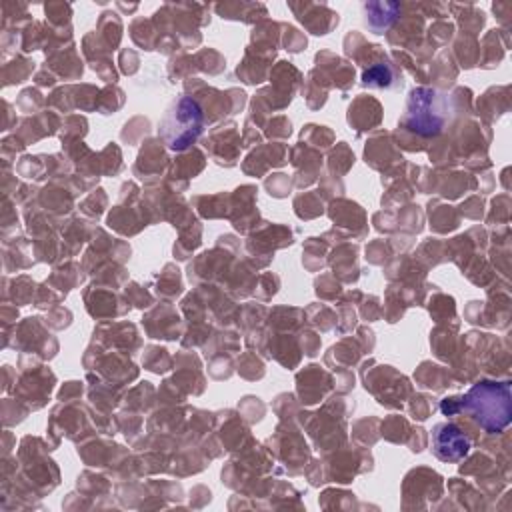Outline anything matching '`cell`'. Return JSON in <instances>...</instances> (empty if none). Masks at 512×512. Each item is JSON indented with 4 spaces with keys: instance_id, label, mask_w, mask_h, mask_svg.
Wrapping results in <instances>:
<instances>
[{
    "instance_id": "cell-1",
    "label": "cell",
    "mask_w": 512,
    "mask_h": 512,
    "mask_svg": "<svg viewBox=\"0 0 512 512\" xmlns=\"http://www.w3.org/2000/svg\"><path fill=\"white\" fill-rule=\"evenodd\" d=\"M460 414H468L484 432L500 434L512 420L510 380H480L460 396Z\"/></svg>"
},
{
    "instance_id": "cell-2",
    "label": "cell",
    "mask_w": 512,
    "mask_h": 512,
    "mask_svg": "<svg viewBox=\"0 0 512 512\" xmlns=\"http://www.w3.org/2000/svg\"><path fill=\"white\" fill-rule=\"evenodd\" d=\"M448 120V100L434 88H412L406 100V112L398 128L422 138H434L444 130Z\"/></svg>"
},
{
    "instance_id": "cell-3",
    "label": "cell",
    "mask_w": 512,
    "mask_h": 512,
    "mask_svg": "<svg viewBox=\"0 0 512 512\" xmlns=\"http://www.w3.org/2000/svg\"><path fill=\"white\" fill-rule=\"evenodd\" d=\"M204 112L192 96H178L166 108L160 124L158 138L174 152L190 148L204 130Z\"/></svg>"
},
{
    "instance_id": "cell-4",
    "label": "cell",
    "mask_w": 512,
    "mask_h": 512,
    "mask_svg": "<svg viewBox=\"0 0 512 512\" xmlns=\"http://www.w3.org/2000/svg\"><path fill=\"white\" fill-rule=\"evenodd\" d=\"M472 448L470 436L454 422H440L432 430V452L442 462H460Z\"/></svg>"
},
{
    "instance_id": "cell-5",
    "label": "cell",
    "mask_w": 512,
    "mask_h": 512,
    "mask_svg": "<svg viewBox=\"0 0 512 512\" xmlns=\"http://www.w3.org/2000/svg\"><path fill=\"white\" fill-rule=\"evenodd\" d=\"M362 84L370 88H396L402 86V78H398L394 66L386 62V56L380 60H372L370 64H364L362 72Z\"/></svg>"
},
{
    "instance_id": "cell-6",
    "label": "cell",
    "mask_w": 512,
    "mask_h": 512,
    "mask_svg": "<svg viewBox=\"0 0 512 512\" xmlns=\"http://www.w3.org/2000/svg\"><path fill=\"white\" fill-rule=\"evenodd\" d=\"M400 10H402V4L398 2H368L364 4L366 26L374 34H384V30L396 20Z\"/></svg>"
},
{
    "instance_id": "cell-7",
    "label": "cell",
    "mask_w": 512,
    "mask_h": 512,
    "mask_svg": "<svg viewBox=\"0 0 512 512\" xmlns=\"http://www.w3.org/2000/svg\"><path fill=\"white\" fill-rule=\"evenodd\" d=\"M440 410L444 416H456L460 414V396H452V398H444L440 404Z\"/></svg>"
}]
</instances>
